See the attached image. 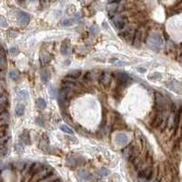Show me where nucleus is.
I'll return each instance as SVG.
<instances>
[{
    "label": "nucleus",
    "instance_id": "nucleus-1",
    "mask_svg": "<svg viewBox=\"0 0 182 182\" xmlns=\"http://www.w3.org/2000/svg\"><path fill=\"white\" fill-rule=\"evenodd\" d=\"M147 45L148 47L150 48L151 49H160L163 45H164V40L162 38V36L158 34V33H152L151 35L149 36L148 39H147Z\"/></svg>",
    "mask_w": 182,
    "mask_h": 182
},
{
    "label": "nucleus",
    "instance_id": "nucleus-2",
    "mask_svg": "<svg viewBox=\"0 0 182 182\" xmlns=\"http://www.w3.org/2000/svg\"><path fill=\"white\" fill-rule=\"evenodd\" d=\"M111 20H112L115 27L119 30L123 29L127 24V17H125L124 16L119 15V14H115L113 17H111Z\"/></svg>",
    "mask_w": 182,
    "mask_h": 182
},
{
    "label": "nucleus",
    "instance_id": "nucleus-3",
    "mask_svg": "<svg viewBox=\"0 0 182 182\" xmlns=\"http://www.w3.org/2000/svg\"><path fill=\"white\" fill-rule=\"evenodd\" d=\"M51 173H52V171H51L50 168H41L32 177V181L33 182L40 181V180L46 178L47 177L50 176Z\"/></svg>",
    "mask_w": 182,
    "mask_h": 182
},
{
    "label": "nucleus",
    "instance_id": "nucleus-4",
    "mask_svg": "<svg viewBox=\"0 0 182 182\" xmlns=\"http://www.w3.org/2000/svg\"><path fill=\"white\" fill-rule=\"evenodd\" d=\"M139 177L143 180H149L152 177V169L150 168H142L139 170Z\"/></svg>",
    "mask_w": 182,
    "mask_h": 182
},
{
    "label": "nucleus",
    "instance_id": "nucleus-5",
    "mask_svg": "<svg viewBox=\"0 0 182 182\" xmlns=\"http://www.w3.org/2000/svg\"><path fill=\"white\" fill-rule=\"evenodd\" d=\"M155 94H156V95H155L156 108H157V110H158V111H162V110H164V108H165V99H163V97H162L159 93L156 92Z\"/></svg>",
    "mask_w": 182,
    "mask_h": 182
},
{
    "label": "nucleus",
    "instance_id": "nucleus-6",
    "mask_svg": "<svg viewBox=\"0 0 182 182\" xmlns=\"http://www.w3.org/2000/svg\"><path fill=\"white\" fill-rule=\"evenodd\" d=\"M111 79H112V77H111V74L108 73V72H104L101 77H100V83L102 86H108L110 82H111Z\"/></svg>",
    "mask_w": 182,
    "mask_h": 182
},
{
    "label": "nucleus",
    "instance_id": "nucleus-7",
    "mask_svg": "<svg viewBox=\"0 0 182 182\" xmlns=\"http://www.w3.org/2000/svg\"><path fill=\"white\" fill-rule=\"evenodd\" d=\"M167 86L172 91H174V92H179L181 88V84L177 80H173L169 83H167Z\"/></svg>",
    "mask_w": 182,
    "mask_h": 182
},
{
    "label": "nucleus",
    "instance_id": "nucleus-8",
    "mask_svg": "<svg viewBox=\"0 0 182 182\" xmlns=\"http://www.w3.org/2000/svg\"><path fill=\"white\" fill-rule=\"evenodd\" d=\"M141 38H142V32L141 29H136L135 36H134V46L136 48H139L141 44Z\"/></svg>",
    "mask_w": 182,
    "mask_h": 182
},
{
    "label": "nucleus",
    "instance_id": "nucleus-9",
    "mask_svg": "<svg viewBox=\"0 0 182 182\" xmlns=\"http://www.w3.org/2000/svg\"><path fill=\"white\" fill-rule=\"evenodd\" d=\"M17 19H18V22L23 25V26H26L28 24L29 22V16L27 13H25V12H20L17 16Z\"/></svg>",
    "mask_w": 182,
    "mask_h": 182
},
{
    "label": "nucleus",
    "instance_id": "nucleus-10",
    "mask_svg": "<svg viewBox=\"0 0 182 182\" xmlns=\"http://www.w3.org/2000/svg\"><path fill=\"white\" fill-rule=\"evenodd\" d=\"M163 123H164V116L162 114H158V115L156 116V118H154V120L152 121L151 126L153 127H155V128H157V127H160Z\"/></svg>",
    "mask_w": 182,
    "mask_h": 182
},
{
    "label": "nucleus",
    "instance_id": "nucleus-11",
    "mask_svg": "<svg viewBox=\"0 0 182 182\" xmlns=\"http://www.w3.org/2000/svg\"><path fill=\"white\" fill-rule=\"evenodd\" d=\"M116 141L120 146H125L127 143V136L125 134L119 133L116 136Z\"/></svg>",
    "mask_w": 182,
    "mask_h": 182
},
{
    "label": "nucleus",
    "instance_id": "nucleus-12",
    "mask_svg": "<svg viewBox=\"0 0 182 182\" xmlns=\"http://www.w3.org/2000/svg\"><path fill=\"white\" fill-rule=\"evenodd\" d=\"M117 77H118V80L120 84H125L127 80H128V77L127 74L123 73V72H118L117 74Z\"/></svg>",
    "mask_w": 182,
    "mask_h": 182
},
{
    "label": "nucleus",
    "instance_id": "nucleus-13",
    "mask_svg": "<svg viewBox=\"0 0 182 182\" xmlns=\"http://www.w3.org/2000/svg\"><path fill=\"white\" fill-rule=\"evenodd\" d=\"M40 164H38V163H34L32 166H31V168H30V169H29V172H28V174H29V176H34L39 169H41L40 168Z\"/></svg>",
    "mask_w": 182,
    "mask_h": 182
},
{
    "label": "nucleus",
    "instance_id": "nucleus-14",
    "mask_svg": "<svg viewBox=\"0 0 182 182\" xmlns=\"http://www.w3.org/2000/svg\"><path fill=\"white\" fill-rule=\"evenodd\" d=\"M28 98V93L26 90H21L17 93V99L19 101H26Z\"/></svg>",
    "mask_w": 182,
    "mask_h": 182
},
{
    "label": "nucleus",
    "instance_id": "nucleus-15",
    "mask_svg": "<svg viewBox=\"0 0 182 182\" xmlns=\"http://www.w3.org/2000/svg\"><path fill=\"white\" fill-rule=\"evenodd\" d=\"M69 50H70V48H69V44H68V41H65L62 45V48H61V53L63 55H67L69 54Z\"/></svg>",
    "mask_w": 182,
    "mask_h": 182
},
{
    "label": "nucleus",
    "instance_id": "nucleus-16",
    "mask_svg": "<svg viewBox=\"0 0 182 182\" xmlns=\"http://www.w3.org/2000/svg\"><path fill=\"white\" fill-rule=\"evenodd\" d=\"M24 113H25V107L21 104H18L16 108V114L18 117H21L24 115Z\"/></svg>",
    "mask_w": 182,
    "mask_h": 182
},
{
    "label": "nucleus",
    "instance_id": "nucleus-17",
    "mask_svg": "<svg viewBox=\"0 0 182 182\" xmlns=\"http://www.w3.org/2000/svg\"><path fill=\"white\" fill-rule=\"evenodd\" d=\"M21 141L25 144H28L29 143V135L27 131H25L22 133L21 135Z\"/></svg>",
    "mask_w": 182,
    "mask_h": 182
},
{
    "label": "nucleus",
    "instance_id": "nucleus-18",
    "mask_svg": "<svg viewBox=\"0 0 182 182\" xmlns=\"http://www.w3.org/2000/svg\"><path fill=\"white\" fill-rule=\"evenodd\" d=\"M36 105H37V108L40 109H45V108L47 107V103H46V101L43 99H38L36 101Z\"/></svg>",
    "mask_w": 182,
    "mask_h": 182
},
{
    "label": "nucleus",
    "instance_id": "nucleus-19",
    "mask_svg": "<svg viewBox=\"0 0 182 182\" xmlns=\"http://www.w3.org/2000/svg\"><path fill=\"white\" fill-rule=\"evenodd\" d=\"M49 73L48 72H42L41 73V80H42V82L43 83H48V81H49Z\"/></svg>",
    "mask_w": 182,
    "mask_h": 182
},
{
    "label": "nucleus",
    "instance_id": "nucleus-20",
    "mask_svg": "<svg viewBox=\"0 0 182 182\" xmlns=\"http://www.w3.org/2000/svg\"><path fill=\"white\" fill-rule=\"evenodd\" d=\"M57 180V177L56 176H49V177H47L46 178H44V179H42V180H40L39 182H55Z\"/></svg>",
    "mask_w": 182,
    "mask_h": 182
},
{
    "label": "nucleus",
    "instance_id": "nucleus-21",
    "mask_svg": "<svg viewBox=\"0 0 182 182\" xmlns=\"http://www.w3.org/2000/svg\"><path fill=\"white\" fill-rule=\"evenodd\" d=\"M9 76L13 80H17L19 78V73L17 71H16V70H11Z\"/></svg>",
    "mask_w": 182,
    "mask_h": 182
},
{
    "label": "nucleus",
    "instance_id": "nucleus-22",
    "mask_svg": "<svg viewBox=\"0 0 182 182\" xmlns=\"http://www.w3.org/2000/svg\"><path fill=\"white\" fill-rule=\"evenodd\" d=\"M60 128H61V130H62L63 132H65V133H67V134H73V133H74L73 130H72L69 127H67V125L61 126Z\"/></svg>",
    "mask_w": 182,
    "mask_h": 182
},
{
    "label": "nucleus",
    "instance_id": "nucleus-23",
    "mask_svg": "<svg viewBox=\"0 0 182 182\" xmlns=\"http://www.w3.org/2000/svg\"><path fill=\"white\" fill-rule=\"evenodd\" d=\"M174 123H175V117H174V115L172 114V115L168 118V127H169V128H172V127H174Z\"/></svg>",
    "mask_w": 182,
    "mask_h": 182
},
{
    "label": "nucleus",
    "instance_id": "nucleus-24",
    "mask_svg": "<svg viewBox=\"0 0 182 182\" xmlns=\"http://www.w3.org/2000/svg\"><path fill=\"white\" fill-rule=\"evenodd\" d=\"M72 21H75V19H66V20H63L60 24H61V26L68 27V26H71V25L73 24Z\"/></svg>",
    "mask_w": 182,
    "mask_h": 182
},
{
    "label": "nucleus",
    "instance_id": "nucleus-25",
    "mask_svg": "<svg viewBox=\"0 0 182 182\" xmlns=\"http://www.w3.org/2000/svg\"><path fill=\"white\" fill-rule=\"evenodd\" d=\"M49 57L47 55V54H45V56L44 55H41V61H42V63L43 64H47L49 61Z\"/></svg>",
    "mask_w": 182,
    "mask_h": 182
},
{
    "label": "nucleus",
    "instance_id": "nucleus-26",
    "mask_svg": "<svg viewBox=\"0 0 182 182\" xmlns=\"http://www.w3.org/2000/svg\"><path fill=\"white\" fill-rule=\"evenodd\" d=\"M49 94L51 95V97H56L57 95V90L54 86H50L49 87Z\"/></svg>",
    "mask_w": 182,
    "mask_h": 182
},
{
    "label": "nucleus",
    "instance_id": "nucleus-27",
    "mask_svg": "<svg viewBox=\"0 0 182 182\" xmlns=\"http://www.w3.org/2000/svg\"><path fill=\"white\" fill-rule=\"evenodd\" d=\"M100 174H101L102 176H107V175L109 174V171H108L107 168H101V170H100Z\"/></svg>",
    "mask_w": 182,
    "mask_h": 182
},
{
    "label": "nucleus",
    "instance_id": "nucleus-28",
    "mask_svg": "<svg viewBox=\"0 0 182 182\" xmlns=\"http://www.w3.org/2000/svg\"><path fill=\"white\" fill-rule=\"evenodd\" d=\"M10 53H11L12 55H16V54H17V53H18V49H16V48H13V49H10Z\"/></svg>",
    "mask_w": 182,
    "mask_h": 182
},
{
    "label": "nucleus",
    "instance_id": "nucleus-29",
    "mask_svg": "<svg viewBox=\"0 0 182 182\" xmlns=\"http://www.w3.org/2000/svg\"><path fill=\"white\" fill-rule=\"evenodd\" d=\"M0 26H1V27H7V22H6L5 19L0 18Z\"/></svg>",
    "mask_w": 182,
    "mask_h": 182
},
{
    "label": "nucleus",
    "instance_id": "nucleus-30",
    "mask_svg": "<svg viewBox=\"0 0 182 182\" xmlns=\"http://www.w3.org/2000/svg\"><path fill=\"white\" fill-rule=\"evenodd\" d=\"M55 182H59V181H58V180H56V181H55Z\"/></svg>",
    "mask_w": 182,
    "mask_h": 182
}]
</instances>
